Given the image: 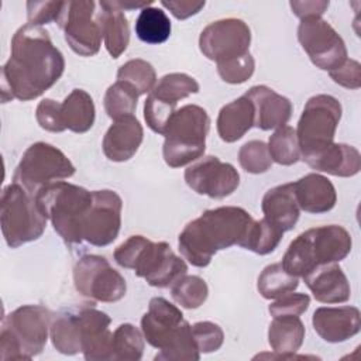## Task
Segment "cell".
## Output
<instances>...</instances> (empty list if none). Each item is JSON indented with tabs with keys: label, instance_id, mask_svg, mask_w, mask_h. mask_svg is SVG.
<instances>
[{
	"label": "cell",
	"instance_id": "1",
	"mask_svg": "<svg viewBox=\"0 0 361 361\" xmlns=\"http://www.w3.org/2000/svg\"><path fill=\"white\" fill-rule=\"evenodd\" d=\"M65 71L62 52L49 34L38 25L25 24L11 38L8 61L1 68V100L28 102L52 87Z\"/></svg>",
	"mask_w": 361,
	"mask_h": 361
},
{
	"label": "cell",
	"instance_id": "2",
	"mask_svg": "<svg viewBox=\"0 0 361 361\" xmlns=\"http://www.w3.org/2000/svg\"><path fill=\"white\" fill-rule=\"evenodd\" d=\"M252 220L247 210L237 206L206 210L180 231L179 251L193 267L204 268L217 251L238 245Z\"/></svg>",
	"mask_w": 361,
	"mask_h": 361
},
{
	"label": "cell",
	"instance_id": "3",
	"mask_svg": "<svg viewBox=\"0 0 361 361\" xmlns=\"http://www.w3.org/2000/svg\"><path fill=\"white\" fill-rule=\"evenodd\" d=\"M350 233L337 224L319 226L300 233L282 257V267L295 276H305L314 268L344 259L351 251Z\"/></svg>",
	"mask_w": 361,
	"mask_h": 361
},
{
	"label": "cell",
	"instance_id": "4",
	"mask_svg": "<svg viewBox=\"0 0 361 361\" xmlns=\"http://www.w3.org/2000/svg\"><path fill=\"white\" fill-rule=\"evenodd\" d=\"M35 200L42 214L66 244L73 245L83 241V221L92 204V192L58 180L44 186L35 195Z\"/></svg>",
	"mask_w": 361,
	"mask_h": 361
},
{
	"label": "cell",
	"instance_id": "5",
	"mask_svg": "<svg viewBox=\"0 0 361 361\" xmlns=\"http://www.w3.org/2000/svg\"><path fill=\"white\" fill-rule=\"evenodd\" d=\"M52 313L41 305H24L8 313L1 322L0 358L31 360L42 353Z\"/></svg>",
	"mask_w": 361,
	"mask_h": 361
},
{
	"label": "cell",
	"instance_id": "6",
	"mask_svg": "<svg viewBox=\"0 0 361 361\" xmlns=\"http://www.w3.org/2000/svg\"><path fill=\"white\" fill-rule=\"evenodd\" d=\"M210 118L197 104H185L175 111L165 130L162 155L171 168L185 166L204 154Z\"/></svg>",
	"mask_w": 361,
	"mask_h": 361
},
{
	"label": "cell",
	"instance_id": "7",
	"mask_svg": "<svg viewBox=\"0 0 361 361\" xmlns=\"http://www.w3.org/2000/svg\"><path fill=\"white\" fill-rule=\"evenodd\" d=\"M48 219L39 210L35 196L21 185H7L0 197V226L3 237L10 248L38 240Z\"/></svg>",
	"mask_w": 361,
	"mask_h": 361
},
{
	"label": "cell",
	"instance_id": "8",
	"mask_svg": "<svg viewBox=\"0 0 361 361\" xmlns=\"http://www.w3.org/2000/svg\"><path fill=\"white\" fill-rule=\"evenodd\" d=\"M73 173V164L59 148L39 141L24 151L14 171L13 182L35 196L44 186L71 178Z\"/></svg>",
	"mask_w": 361,
	"mask_h": 361
},
{
	"label": "cell",
	"instance_id": "9",
	"mask_svg": "<svg viewBox=\"0 0 361 361\" xmlns=\"http://www.w3.org/2000/svg\"><path fill=\"white\" fill-rule=\"evenodd\" d=\"M341 113L340 102L330 94H316L306 102L296 128L302 159L334 142Z\"/></svg>",
	"mask_w": 361,
	"mask_h": 361
},
{
	"label": "cell",
	"instance_id": "10",
	"mask_svg": "<svg viewBox=\"0 0 361 361\" xmlns=\"http://www.w3.org/2000/svg\"><path fill=\"white\" fill-rule=\"evenodd\" d=\"M65 41L80 56H93L99 52L103 34L99 3L92 0L63 1L58 20Z\"/></svg>",
	"mask_w": 361,
	"mask_h": 361
},
{
	"label": "cell",
	"instance_id": "11",
	"mask_svg": "<svg viewBox=\"0 0 361 361\" xmlns=\"http://www.w3.org/2000/svg\"><path fill=\"white\" fill-rule=\"evenodd\" d=\"M73 283L76 290L92 300L113 303L124 298L127 283L102 255H85L73 268Z\"/></svg>",
	"mask_w": 361,
	"mask_h": 361
},
{
	"label": "cell",
	"instance_id": "12",
	"mask_svg": "<svg viewBox=\"0 0 361 361\" xmlns=\"http://www.w3.org/2000/svg\"><path fill=\"white\" fill-rule=\"evenodd\" d=\"M298 39L313 65L333 71L347 59V48L336 30L320 17L303 18L298 27Z\"/></svg>",
	"mask_w": 361,
	"mask_h": 361
},
{
	"label": "cell",
	"instance_id": "13",
	"mask_svg": "<svg viewBox=\"0 0 361 361\" xmlns=\"http://www.w3.org/2000/svg\"><path fill=\"white\" fill-rule=\"evenodd\" d=\"M250 44V27L243 20L233 17L210 23L199 37L202 54L216 63L247 54Z\"/></svg>",
	"mask_w": 361,
	"mask_h": 361
},
{
	"label": "cell",
	"instance_id": "14",
	"mask_svg": "<svg viewBox=\"0 0 361 361\" xmlns=\"http://www.w3.org/2000/svg\"><path fill=\"white\" fill-rule=\"evenodd\" d=\"M123 200L114 190L92 192V204L83 221V241L94 247L111 244L120 231Z\"/></svg>",
	"mask_w": 361,
	"mask_h": 361
},
{
	"label": "cell",
	"instance_id": "15",
	"mask_svg": "<svg viewBox=\"0 0 361 361\" xmlns=\"http://www.w3.org/2000/svg\"><path fill=\"white\" fill-rule=\"evenodd\" d=\"M183 176L193 192L213 199L230 196L240 185L237 169L213 155L196 159L195 164L186 168Z\"/></svg>",
	"mask_w": 361,
	"mask_h": 361
},
{
	"label": "cell",
	"instance_id": "16",
	"mask_svg": "<svg viewBox=\"0 0 361 361\" xmlns=\"http://www.w3.org/2000/svg\"><path fill=\"white\" fill-rule=\"evenodd\" d=\"M133 271L151 286L168 288L186 275L188 265L172 251L168 243L149 240L137 258Z\"/></svg>",
	"mask_w": 361,
	"mask_h": 361
},
{
	"label": "cell",
	"instance_id": "17",
	"mask_svg": "<svg viewBox=\"0 0 361 361\" xmlns=\"http://www.w3.org/2000/svg\"><path fill=\"white\" fill-rule=\"evenodd\" d=\"M188 326L180 309L161 296L149 300L148 312L141 319L144 338L158 350L169 347Z\"/></svg>",
	"mask_w": 361,
	"mask_h": 361
},
{
	"label": "cell",
	"instance_id": "18",
	"mask_svg": "<svg viewBox=\"0 0 361 361\" xmlns=\"http://www.w3.org/2000/svg\"><path fill=\"white\" fill-rule=\"evenodd\" d=\"M80 329V347L85 360L106 361L113 360L111 337L109 326L111 319L102 310L92 306L76 307Z\"/></svg>",
	"mask_w": 361,
	"mask_h": 361
},
{
	"label": "cell",
	"instance_id": "19",
	"mask_svg": "<svg viewBox=\"0 0 361 361\" xmlns=\"http://www.w3.org/2000/svg\"><path fill=\"white\" fill-rule=\"evenodd\" d=\"M314 331L327 343H343L361 329L360 310L355 306L319 307L312 317Z\"/></svg>",
	"mask_w": 361,
	"mask_h": 361
},
{
	"label": "cell",
	"instance_id": "20",
	"mask_svg": "<svg viewBox=\"0 0 361 361\" xmlns=\"http://www.w3.org/2000/svg\"><path fill=\"white\" fill-rule=\"evenodd\" d=\"M245 96L252 102L255 110L254 126L268 131L286 126L292 116V103L288 97L276 93L268 86L258 85L247 90Z\"/></svg>",
	"mask_w": 361,
	"mask_h": 361
},
{
	"label": "cell",
	"instance_id": "21",
	"mask_svg": "<svg viewBox=\"0 0 361 361\" xmlns=\"http://www.w3.org/2000/svg\"><path fill=\"white\" fill-rule=\"evenodd\" d=\"M144 138V130L137 117L126 116L114 120L103 137V152L113 162H124L135 155Z\"/></svg>",
	"mask_w": 361,
	"mask_h": 361
},
{
	"label": "cell",
	"instance_id": "22",
	"mask_svg": "<svg viewBox=\"0 0 361 361\" xmlns=\"http://www.w3.org/2000/svg\"><path fill=\"white\" fill-rule=\"evenodd\" d=\"M302 278L314 299L322 303H343L350 299V282L337 262L320 265Z\"/></svg>",
	"mask_w": 361,
	"mask_h": 361
},
{
	"label": "cell",
	"instance_id": "23",
	"mask_svg": "<svg viewBox=\"0 0 361 361\" xmlns=\"http://www.w3.org/2000/svg\"><path fill=\"white\" fill-rule=\"evenodd\" d=\"M303 161L313 169L326 172L333 176L350 178L361 169V155L353 145L333 142L319 152L303 158Z\"/></svg>",
	"mask_w": 361,
	"mask_h": 361
},
{
	"label": "cell",
	"instance_id": "24",
	"mask_svg": "<svg viewBox=\"0 0 361 361\" xmlns=\"http://www.w3.org/2000/svg\"><path fill=\"white\" fill-rule=\"evenodd\" d=\"M296 202L300 210L312 214L330 212L337 202L334 185L320 173H307L293 182Z\"/></svg>",
	"mask_w": 361,
	"mask_h": 361
},
{
	"label": "cell",
	"instance_id": "25",
	"mask_svg": "<svg viewBox=\"0 0 361 361\" xmlns=\"http://www.w3.org/2000/svg\"><path fill=\"white\" fill-rule=\"evenodd\" d=\"M261 209L264 217L283 233L295 227L299 220L300 209L296 202L293 182L278 185L267 190L262 197Z\"/></svg>",
	"mask_w": 361,
	"mask_h": 361
},
{
	"label": "cell",
	"instance_id": "26",
	"mask_svg": "<svg viewBox=\"0 0 361 361\" xmlns=\"http://www.w3.org/2000/svg\"><path fill=\"white\" fill-rule=\"evenodd\" d=\"M254 104L245 94H243L220 109L216 121L217 133L224 142H234L254 126Z\"/></svg>",
	"mask_w": 361,
	"mask_h": 361
},
{
	"label": "cell",
	"instance_id": "27",
	"mask_svg": "<svg viewBox=\"0 0 361 361\" xmlns=\"http://www.w3.org/2000/svg\"><path fill=\"white\" fill-rule=\"evenodd\" d=\"M99 11L104 47L111 58H118L127 49L130 42L127 17L114 1H99Z\"/></svg>",
	"mask_w": 361,
	"mask_h": 361
},
{
	"label": "cell",
	"instance_id": "28",
	"mask_svg": "<svg viewBox=\"0 0 361 361\" xmlns=\"http://www.w3.org/2000/svg\"><path fill=\"white\" fill-rule=\"evenodd\" d=\"M305 326L299 316L274 317L268 329V343L281 358H290L302 345Z\"/></svg>",
	"mask_w": 361,
	"mask_h": 361
},
{
	"label": "cell",
	"instance_id": "29",
	"mask_svg": "<svg viewBox=\"0 0 361 361\" xmlns=\"http://www.w3.org/2000/svg\"><path fill=\"white\" fill-rule=\"evenodd\" d=\"M63 124L73 133H86L92 128L96 117L92 96L83 89H73L61 103Z\"/></svg>",
	"mask_w": 361,
	"mask_h": 361
},
{
	"label": "cell",
	"instance_id": "30",
	"mask_svg": "<svg viewBox=\"0 0 361 361\" xmlns=\"http://www.w3.org/2000/svg\"><path fill=\"white\" fill-rule=\"evenodd\" d=\"M134 30L142 42L158 45L169 38L172 25L169 17L162 8L148 6L140 11Z\"/></svg>",
	"mask_w": 361,
	"mask_h": 361
},
{
	"label": "cell",
	"instance_id": "31",
	"mask_svg": "<svg viewBox=\"0 0 361 361\" xmlns=\"http://www.w3.org/2000/svg\"><path fill=\"white\" fill-rule=\"evenodd\" d=\"M199 83L196 82L195 78L180 73V72H173L162 76L154 86V89L148 93L154 96L157 100L176 109V104L179 100L197 93L199 92Z\"/></svg>",
	"mask_w": 361,
	"mask_h": 361
},
{
	"label": "cell",
	"instance_id": "32",
	"mask_svg": "<svg viewBox=\"0 0 361 361\" xmlns=\"http://www.w3.org/2000/svg\"><path fill=\"white\" fill-rule=\"evenodd\" d=\"M282 235L283 231L264 217L261 220L251 221L238 245L255 254L267 255L278 247Z\"/></svg>",
	"mask_w": 361,
	"mask_h": 361
},
{
	"label": "cell",
	"instance_id": "33",
	"mask_svg": "<svg viewBox=\"0 0 361 361\" xmlns=\"http://www.w3.org/2000/svg\"><path fill=\"white\" fill-rule=\"evenodd\" d=\"M298 285V276L286 272L281 262L265 267L257 282L258 292L265 299H278L289 292H293Z\"/></svg>",
	"mask_w": 361,
	"mask_h": 361
},
{
	"label": "cell",
	"instance_id": "34",
	"mask_svg": "<svg viewBox=\"0 0 361 361\" xmlns=\"http://www.w3.org/2000/svg\"><path fill=\"white\" fill-rule=\"evenodd\" d=\"M144 334L134 324H120L111 337L113 360L138 361L144 353Z\"/></svg>",
	"mask_w": 361,
	"mask_h": 361
},
{
	"label": "cell",
	"instance_id": "35",
	"mask_svg": "<svg viewBox=\"0 0 361 361\" xmlns=\"http://www.w3.org/2000/svg\"><path fill=\"white\" fill-rule=\"evenodd\" d=\"M138 92L127 82L117 80L109 86L104 94V110L113 120L133 116L137 109Z\"/></svg>",
	"mask_w": 361,
	"mask_h": 361
},
{
	"label": "cell",
	"instance_id": "36",
	"mask_svg": "<svg viewBox=\"0 0 361 361\" xmlns=\"http://www.w3.org/2000/svg\"><path fill=\"white\" fill-rule=\"evenodd\" d=\"M267 145L272 161L279 165H293L300 159L296 130L290 126L276 128L269 137Z\"/></svg>",
	"mask_w": 361,
	"mask_h": 361
},
{
	"label": "cell",
	"instance_id": "37",
	"mask_svg": "<svg viewBox=\"0 0 361 361\" xmlns=\"http://www.w3.org/2000/svg\"><path fill=\"white\" fill-rule=\"evenodd\" d=\"M173 300L185 309L200 307L209 295L207 283L197 275H183L171 286Z\"/></svg>",
	"mask_w": 361,
	"mask_h": 361
},
{
	"label": "cell",
	"instance_id": "38",
	"mask_svg": "<svg viewBox=\"0 0 361 361\" xmlns=\"http://www.w3.org/2000/svg\"><path fill=\"white\" fill-rule=\"evenodd\" d=\"M117 80L130 83L138 94L149 93L157 83V73L152 65L144 59H130L117 72Z\"/></svg>",
	"mask_w": 361,
	"mask_h": 361
},
{
	"label": "cell",
	"instance_id": "39",
	"mask_svg": "<svg viewBox=\"0 0 361 361\" xmlns=\"http://www.w3.org/2000/svg\"><path fill=\"white\" fill-rule=\"evenodd\" d=\"M238 162L248 173H264L272 165L268 145L264 141L252 140L245 142L238 151Z\"/></svg>",
	"mask_w": 361,
	"mask_h": 361
},
{
	"label": "cell",
	"instance_id": "40",
	"mask_svg": "<svg viewBox=\"0 0 361 361\" xmlns=\"http://www.w3.org/2000/svg\"><path fill=\"white\" fill-rule=\"evenodd\" d=\"M200 351L193 340L190 324L172 341L165 350H159L155 355L157 361H197Z\"/></svg>",
	"mask_w": 361,
	"mask_h": 361
},
{
	"label": "cell",
	"instance_id": "41",
	"mask_svg": "<svg viewBox=\"0 0 361 361\" xmlns=\"http://www.w3.org/2000/svg\"><path fill=\"white\" fill-rule=\"evenodd\" d=\"M254 69L255 61L250 52L217 63V72L220 78L231 85H238L248 80L252 76Z\"/></svg>",
	"mask_w": 361,
	"mask_h": 361
},
{
	"label": "cell",
	"instance_id": "42",
	"mask_svg": "<svg viewBox=\"0 0 361 361\" xmlns=\"http://www.w3.org/2000/svg\"><path fill=\"white\" fill-rule=\"evenodd\" d=\"M190 331L197 350L203 354L217 351L224 341L221 327L213 322H197L190 326Z\"/></svg>",
	"mask_w": 361,
	"mask_h": 361
},
{
	"label": "cell",
	"instance_id": "43",
	"mask_svg": "<svg viewBox=\"0 0 361 361\" xmlns=\"http://www.w3.org/2000/svg\"><path fill=\"white\" fill-rule=\"evenodd\" d=\"M310 298L306 293H286L278 298L268 306V312L272 317L279 316H300L307 310Z\"/></svg>",
	"mask_w": 361,
	"mask_h": 361
},
{
	"label": "cell",
	"instance_id": "44",
	"mask_svg": "<svg viewBox=\"0 0 361 361\" xmlns=\"http://www.w3.org/2000/svg\"><path fill=\"white\" fill-rule=\"evenodd\" d=\"M35 118L41 128L51 131V133H62L66 130L62 113H61V103L52 99H44L38 103L35 110Z\"/></svg>",
	"mask_w": 361,
	"mask_h": 361
},
{
	"label": "cell",
	"instance_id": "45",
	"mask_svg": "<svg viewBox=\"0 0 361 361\" xmlns=\"http://www.w3.org/2000/svg\"><path fill=\"white\" fill-rule=\"evenodd\" d=\"M63 1H27V18L28 24L41 27L58 21L62 13Z\"/></svg>",
	"mask_w": 361,
	"mask_h": 361
},
{
	"label": "cell",
	"instance_id": "46",
	"mask_svg": "<svg viewBox=\"0 0 361 361\" xmlns=\"http://www.w3.org/2000/svg\"><path fill=\"white\" fill-rule=\"evenodd\" d=\"M149 240L144 235H131L114 250V261L127 269H133L138 255Z\"/></svg>",
	"mask_w": 361,
	"mask_h": 361
},
{
	"label": "cell",
	"instance_id": "47",
	"mask_svg": "<svg viewBox=\"0 0 361 361\" xmlns=\"http://www.w3.org/2000/svg\"><path fill=\"white\" fill-rule=\"evenodd\" d=\"M329 75L343 87L358 89L361 86V65L355 59L347 58L338 68L330 71Z\"/></svg>",
	"mask_w": 361,
	"mask_h": 361
},
{
	"label": "cell",
	"instance_id": "48",
	"mask_svg": "<svg viewBox=\"0 0 361 361\" xmlns=\"http://www.w3.org/2000/svg\"><path fill=\"white\" fill-rule=\"evenodd\" d=\"M161 4L168 8L178 20H186L197 14L206 4V1L196 0H161Z\"/></svg>",
	"mask_w": 361,
	"mask_h": 361
},
{
	"label": "cell",
	"instance_id": "49",
	"mask_svg": "<svg viewBox=\"0 0 361 361\" xmlns=\"http://www.w3.org/2000/svg\"><path fill=\"white\" fill-rule=\"evenodd\" d=\"M289 6L295 16H298L300 20L310 18V17H322L323 13L329 7V1L326 0H305L298 1L292 0L289 1Z\"/></svg>",
	"mask_w": 361,
	"mask_h": 361
},
{
	"label": "cell",
	"instance_id": "50",
	"mask_svg": "<svg viewBox=\"0 0 361 361\" xmlns=\"http://www.w3.org/2000/svg\"><path fill=\"white\" fill-rule=\"evenodd\" d=\"M114 4L121 8L123 11L124 10H133V8H145L148 6L152 4V0H148V1H131V0H113Z\"/></svg>",
	"mask_w": 361,
	"mask_h": 361
}]
</instances>
